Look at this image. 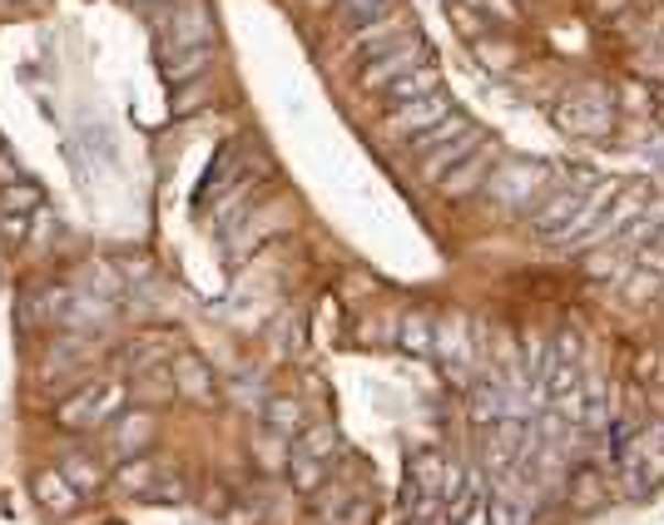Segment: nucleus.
Instances as JSON below:
<instances>
[{"mask_svg": "<svg viewBox=\"0 0 664 525\" xmlns=\"http://www.w3.org/2000/svg\"><path fill=\"white\" fill-rule=\"evenodd\" d=\"M476 59L575 144L634 149L664 129V0H446Z\"/></svg>", "mask_w": 664, "mask_h": 525, "instance_id": "nucleus-1", "label": "nucleus"}, {"mask_svg": "<svg viewBox=\"0 0 664 525\" xmlns=\"http://www.w3.org/2000/svg\"><path fill=\"white\" fill-rule=\"evenodd\" d=\"M214 45V15L204 0H184L174 10V50H204Z\"/></svg>", "mask_w": 664, "mask_h": 525, "instance_id": "nucleus-2", "label": "nucleus"}, {"mask_svg": "<svg viewBox=\"0 0 664 525\" xmlns=\"http://www.w3.org/2000/svg\"><path fill=\"white\" fill-rule=\"evenodd\" d=\"M95 412H99V382L95 386H79L75 396H65V402H59V412H55V422L65 426V431H89V426H99Z\"/></svg>", "mask_w": 664, "mask_h": 525, "instance_id": "nucleus-3", "label": "nucleus"}, {"mask_svg": "<svg viewBox=\"0 0 664 525\" xmlns=\"http://www.w3.org/2000/svg\"><path fill=\"white\" fill-rule=\"evenodd\" d=\"M115 451H124V456H134V451H144L149 441H154V416L149 412H124V416H115Z\"/></svg>", "mask_w": 664, "mask_h": 525, "instance_id": "nucleus-4", "label": "nucleus"}, {"mask_svg": "<svg viewBox=\"0 0 664 525\" xmlns=\"http://www.w3.org/2000/svg\"><path fill=\"white\" fill-rule=\"evenodd\" d=\"M35 501L45 505V511H55V515H69L79 505V491L59 471H40L35 475Z\"/></svg>", "mask_w": 664, "mask_h": 525, "instance_id": "nucleus-5", "label": "nucleus"}, {"mask_svg": "<svg viewBox=\"0 0 664 525\" xmlns=\"http://www.w3.org/2000/svg\"><path fill=\"white\" fill-rule=\"evenodd\" d=\"M59 475H65L79 495H89V491L105 485V471H99V461L89 451H65V456H59Z\"/></svg>", "mask_w": 664, "mask_h": 525, "instance_id": "nucleus-6", "label": "nucleus"}, {"mask_svg": "<svg viewBox=\"0 0 664 525\" xmlns=\"http://www.w3.org/2000/svg\"><path fill=\"white\" fill-rule=\"evenodd\" d=\"M168 372H174V386H178L184 396H208V392H214V372H208V367L198 362L194 352H178Z\"/></svg>", "mask_w": 664, "mask_h": 525, "instance_id": "nucleus-7", "label": "nucleus"}, {"mask_svg": "<svg viewBox=\"0 0 664 525\" xmlns=\"http://www.w3.org/2000/svg\"><path fill=\"white\" fill-rule=\"evenodd\" d=\"M0 208L25 218V214H40V208H45V198H40L35 184H20V178H10V184L0 188Z\"/></svg>", "mask_w": 664, "mask_h": 525, "instance_id": "nucleus-8", "label": "nucleus"}, {"mask_svg": "<svg viewBox=\"0 0 664 525\" xmlns=\"http://www.w3.org/2000/svg\"><path fill=\"white\" fill-rule=\"evenodd\" d=\"M208 75V45L204 50H174V59H168V79L174 85H188V79Z\"/></svg>", "mask_w": 664, "mask_h": 525, "instance_id": "nucleus-9", "label": "nucleus"}, {"mask_svg": "<svg viewBox=\"0 0 664 525\" xmlns=\"http://www.w3.org/2000/svg\"><path fill=\"white\" fill-rule=\"evenodd\" d=\"M119 485H124V491H134V495H149V485L159 481V466L154 461H134V456H129V461H119Z\"/></svg>", "mask_w": 664, "mask_h": 525, "instance_id": "nucleus-10", "label": "nucleus"}, {"mask_svg": "<svg viewBox=\"0 0 664 525\" xmlns=\"http://www.w3.org/2000/svg\"><path fill=\"white\" fill-rule=\"evenodd\" d=\"M0 6H6V0H0Z\"/></svg>", "mask_w": 664, "mask_h": 525, "instance_id": "nucleus-11", "label": "nucleus"}]
</instances>
